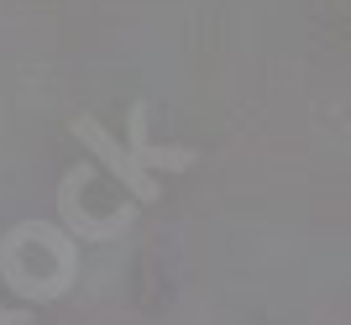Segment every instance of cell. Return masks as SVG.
Returning a JSON list of instances; mask_svg holds the SVG:
<instances>
[{
    "label": "cell",
    "instance_id": "obj_1",
    "mask_svg": "<svg viewBox=\"0 0 351 325\" xmlns=\"http://www.w3.org/2000/svg\"><path fill=\"white\" fill-rule=\"evenodd\" d=\"M69 132L79 136V142H84V147L95 152V158H100L105 168H110V178H116L121 189H132L136 200H142V205H152V200H158V194H162L158 173H147L142 162H136L132 152L121 147V142H116V136H110V132H105V126H100V121H95V116H73V121H69Z\"/></svg>",
    "mask_w": 351,
    "mask_h": 325
},
{
    "label": "cell",
    "instance_id": "obj_2",
    "mask_svg": "<svg viewBox=\"0 0 351 325\" xmlns=\"http://www.w3.org/2000/svg\"><path fill=\"white\" fill-rule=\"evenodd\" d=\"M84 178H89L84 168H69V173H63V189H58V215H63V226H69L73 237H84V241H110V237H121V231H132V210L105 215V221H89L84 205H79Z\"/></svg>",
    "mask_w": 351,
    "mask_h": 325
},
{
    "label": "cell",
    "instance_id": "obj_3",
    "mask_svg": "<svg viewBox=\"0 0 351 325\" xmlns=\"http://www.w3.org/2000/svg\"><path fill=\"white\" fill-rule=\"evenodd\" d=\"M126 152L142 162L147 173H184V168L199 162L194 147H158V142L147 136V105H132V142H126Z\"/></svg>",
    "mask_w": 351,
    "mask_h": 325
},
{
    "label": "cell",
    "instance_id": "obj_4",
    "mask_svg": "<svg viewBox=\"0 0 351 325\" xmlns=\"http://www.w3.org/2000/svg\"><path fill=\"white\" fill-rule=\"evenodd\" d=\"M37 320V315H27V310H5V304H0V325H32Z\"/></svg>",
    "mask_w": 351,
    "mask_h": 325
}]
</instances>
